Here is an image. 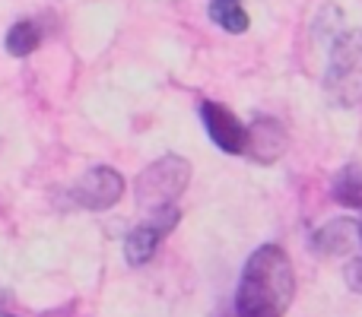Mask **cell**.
<instances>
[{
    "mask_svg": "<svg viewBox=\"0 0 362 317\" xmlns=\"http://www.w3.org/2000/svg\"><path fill=\"white\" fill-rule=\"evenodd\" d=\"M296 273L286 251L276 244H261L242 270L235 292L238 317H283L293 305Z\"/></svg>",
    "mask_w": 362,
    "mask_h": 317,
    "instance_id": "1",
    "label": "cell"
},
{
    "mask_svg": "<svg viewBox=\"0 0 362 317\" xmlns=\"http://www.w3.org/2000/svg\"><path fill=\"white\" fill-rule=\"evenodd\" d=\"M325 95L337 108L362 105V29H346L334 38L325 70Z\"/></svg>",
    "mask_w": 362,
    "mask_h": 317,
    "instance_id": "2",
    "label": "cell"
},
{
    "mask_svg": "<svg viewBox=\"0 0 362 317\" xmlns=\"http://www.w3.org/2000/svg\"><path fill=\"white\" fill-rule=\"evenodd\" d=\"M187 181H191V165L181 156H163L156 159L150 168L137 174V184H134V197L137 206L150 216L165 210H175L178 197L185 193Z\"/></svg>",
    "mask_w": 362,
    "mask_h": 317,
    "instance_id": "3",
    "label": "cell"
},
{
    "mask_svg": "<svg viewBox=\"0 0 362 317\" xmlns=\"http://www.w3.org/2000/svg\"><path fill=\"white\" fill-rule=\"evenodd\" d=\"M124 193V178L115 168H89L74 187H70V200L83 210H108L115 206Z\"/></svg>",
    "mask_w": 362,
    "mask_h": 317,
    "instance_id": "4",
    "label": "cell"
},
{
    "mask_svg": "<svg viewBox=\"0 0 362 317\" xmlns=\"http://www.w3.org/2000/svg\"><path fill=\"white\" fill-rule=\"evenodd\" d=\"M175 225H178V206H175V210L156 213V216H150L146 222L134 225V229L127 232V238H124V257H127V263H131V267H144V263L159 251L163 238L169 235Z\"/></svg>",
    "mask_w": 362,
    "mask_h": 317,
    "instance_id": "5",
    "label": "cell"
},
{
    "mask_svg": "<svg viewBox=\"0 0 362 317\" xmlns=\"http://www.w3.org/2000/svg\"><path fill=\"white\" fill-rule=\"evenodd\" d=\"M200 118L210 133V140L229 156H238L248 146V127H242V121L229 112V108L216 105V102H200Z\"/></svg>",
    "mask_w": 362,
    "mask_h": 317,
    "instance_id": "6",
    "label": "cell"
},
{
    "mask_svg": "<svg viewBox=\"0 0 362 317\" xmlns=\"http://www.w3.org/2000/svg\"><path fill=\"white\" fill-rule=\"evenodd\" d=\"M286 150V131L280 127V121L274 118H257L255 124L248 127V152L255 162H276Z\"/></svg>",
    "mask_w": 362,
    "mask_h": 317,
    "instance_id": "7",
    "label": "cell"
},
{
    "mask_svg": "<svg viewBox=\"0 0 362 317\" xmlns=\"http://www.w3.org/2000/svg\"><path fill=\"white\" fill-rule=\"evenodd\" d=\"M353 244H362V238H359V222H353V219L327 222L325 229L315 235V248L327 251V254H340V251H350Z\"/></svg>",
    "mask_w": 362,
    "mask_h": 317,
    "instance_id": "8",
    "label": "cell"
},
{
    "mask_svg": "<svg viewBox=\"0 0 362 317\" xmlns=\"http://www.w3.org/2000/svg\"><path fill=\"white\" fill-rule=\"evenodd\" d=\"M334 200H340L344 206L362 210V165H346L334 174Z\"/></svg>",
    "mask_w": 362,
    "mask_h": 317,
    "instance_id": "9",
    "label": "cell"
},
{
    "mask_svg": "<svg viewBox=\"0 0 362 317\" xmlns=\"http://www.w3.org/2000/svg\"><path fill=\"white\" fill-rule=\"evenodd\" d=\"M210 19L232 35L248 29V13H245L242 0H210Z\"/></svg>",
    "mask_w": 362,
    "mask_h": 317,
    "instance_id": "10",
    "label": "cell"
},
{
    "mask_svg": "<svg viewBox=\"0 0 362 317\" xmlns=\"http://www.w3.org/2000/svg\"><path fill=\"white\" fill-rule=\"evenodd\" d=\"M42 44V29L32 19H23V23H13L10 32H6V51L13 57H25Z\"/></svg>",
    "mask_w": 362,
    "mask_h": 317,
    "instance_id": "11",
    "label": "cell"
}]
</instances>
